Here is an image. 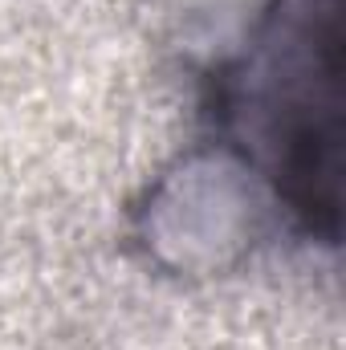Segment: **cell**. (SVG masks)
Wrapping results in <instances>:
<instances>
[{
	"label": "cell",
	"instance_id": "6da1fadb",
	"mask_svg": "<svg viewBox=\"0 0 346 350\" xmlns=\"http://www.w3.org/2000/svg\"><path fill=\"white\" fill-rule=\"evenodd\" d=\"M249 135L285 204L314 228H338L343 155V0H281L245 74Z\"/></svg>",
	"mask_w": 346,
	"mask_h": 350
}]
</instances>
